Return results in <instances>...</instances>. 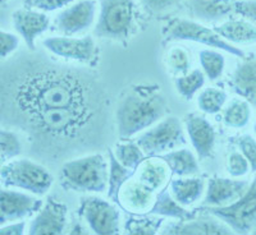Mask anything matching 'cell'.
I'll return each mask as SVG.
<instances>
[{
    "instance_id": "cell-1",
    "label": "cell",
    "mask_w": 256,
    "mask_h": 235,
    "mask_svg": "<svg viewBox=\"0 0 256 235\" xmlns=\"http://www.w3.org/2000/svg\"><path fill=\"white\" fill-rule=\"evenodd\" d=\"M2 90L4 114L49 161L91 151L108 138L110 101L88 70L34 61L20 67Z\"/></svg>"
},
{
    "instance_id": "cell-2",
    "label": "cell",
    "mask_w": 256,
    "mask_h": 235,
    "mask_svg": "<svg viewBox=\"0 0 256 235\" xmlns=\"http://www.w3.org/2000/svg\"><path fill=\"white\" fill-rule=\"evenodd\" d=\"M168 104L156 84H134L120 97L114 125L122 141L136 136L166 116Z\"/></svg>"
},
{
    "instance_id": "cell-3",
    "label": "cell",
    "mask_w": 256,
    "mask_h": 235,
    "mask_svg": "<svg viewBox=\"0 0 256 235\" xmlns=\"http://www.w3.org/2000/svg\"><path fill=\"white\" fill-rule=\"evenodd\" d=\"M109 164L102 154L84 155L63 163L60 186L81 193H102L108 188Z\"/></svg>"
},
{
    "instance_id": "cell-4",
    "label": "cell",
    "mask_w": 256,
    "mask_h": 235,
    "mask_svg": "<svg viewBox=\"0 0 256 235\" xmlns=\"http://www.w3.org/2000/svg\"><path fill=\"white\" fill-rule=\"evenodd\" d=\"M136 19L134 0H99V14L94 35L113 41H126L134 32Z\"/></svg>"
},
{
    "instance_id": "cell-5",
    "label": "cell",
    "mask_w": 256,
    "mask_h": 235,
    "mask_svg": "<svg viewBox=\"0 0 256 235\" xmlns=\"http://www.w3.org/2000/svg\"><path fill=\"white\" fill-rule=\"evenodd\" d=\"M0 183L6 188H20L35 196H44L54 178L44 165L31 159H13L0 169Z\"/></svg>"
},
{
    "instance_id": "cell-6",
    "label": "cell",
    "mask_w": 256,
    "mask_h": 235,
    "mask_svg": "<svg viewBox=\"0 0 256 235\" xmlns=\"http://www.w3.org/2000/svg\"><path fill=\"white\" fill-rule=\"evenodd\" d=\"M163 37L166 41H191L198 44L205 45L216 50H223L230 55L237 58H244L246 54L244 50L236 45L230 44L224 40L214 28H209L198 20H192L188 18H172L166 23L162 29Z\"/></svg>"
},
{
    "instance_id": "cell-7",
    "label": "cell",
    "mask_w": 256,
    "mask_h": 235,
    "mask_svg": "<svg viewBox=\"0 0 256 235\" xmlns=\"http://www.w3.org/2000/svg\"><path fill=\"white\" fill-rule=\"evenodd\" d=\"M137 145L146 156H159L187 143L184 125L176 116H164L136 137Z\"/></svg>"
},
{
    "instance_id": "cell-8",
    "label": "cell",
    "mask_w": 256,
    "mask_h": 235,
    "mask_svg": "<svg viewBox=\"0 0 256 235\" xmlns=\"http://www.w3.org/2000/svg\"><path fill=\"white\" fill-rule=\"evenodd\" d=\"M198 211L210 214L223 221L236 234H248L256 230V177L244 196L223 207L201 206Z\"/></svg>"
},
{
    "instance_id": "cell-9",
    "label": "cell",
    "mask_w": 256,
    "mask_h": 235,
    "mask_svg": "<svg viewBox=\"0 0 256 235\" xmlns=\"http://www.w3.org/2000/svg\"><path fill=\"white\" fill-rule=\"evenodd\" d=\"M191 12L201 22L244 18L256 24V0H191Z\"/></svg>"
},
{
    "instance_id": "cell-10",
    "label": "cell",
    "mask_w": 256,
    "mask_h": 235,
    "mask_svg": "<svg viewBox=\"0 0 256 235\" xmlns=\"http://www.w3.org/2000/svg\"><path fill=\"white\" fill-rule=\"evenodd\" d=\"M78 215L91 230L99 235H116L120 233V212L110 200L88 196L80 202Z\"/></svg>"
},
{
    "instance_id": "cell-11",
    "label": "cell",
    "mask_w": 256,
    "mask_h": 235,
    "mask_svg": "<svg viewBox=\"0 0 256 235\" xmlns=\"http://www.w3.org/2000/svg\"><path fill=\"white\" fill-rule=\"evenodd\" d=\"M42 45L52 55L78 63L92 64L98 56V49L92 36H52L42 40Z\"/></svg>"
},
{
    "instance_id": "cell-12",
    "label": "cell",
    "mask_w": 256,
    "mask_h": 235,
    "mask_svg": "<svg viewBox=\"0 0 256 235\" xmlns=\"http://www.w3.org/2000/svg\"><path fill=\"white\" fill-rule=\"evenodd\" d=\"M96 12L98 6L95 0H76L58 13L54 23L64 36L80 35L94 26Z\"/></svg>"
},
{
    "instance_id": "cell-13",
    "label": "cell",
    "mask_w": 256,
    "mask_h": 235,
    "mask_svg": "<svg viewBox=\"0 0 256 235\" xmlns=\"http://www.w3.org/2000/svg\"><path fill=\"white\" fill-rule=\"evenodd\" d=\"M44 201L24 192L0 188V227L35 215Z\"/></svg>"
},
{
    "instance_id": "cell-14",
    "label": "cell",
    "mask_w": 256,
    "mask_h": 235,
    "mask_svg": "<svg viewBox=\"0 0 256 235\" xmlns=\"http://www.w3.org/2000/svg\"><path fill=\"white\" fill-rule=\"evenodd\" d=\"M68 209L56 198L49 197L35 214L28 227L30 235H60L67 227Z\"/></svg>"
},
{
    "instance_id": "cell-15",
    "label": "cell",
    "mask_w": 256,
    "mask_h": 235,
    "mask_svg": "<svg viewBox=\"0 0 256 235\" xmlns=\"http://www.w3.org/2000/svg\"><path fill=\"white\" fill-rule=\"evenodd\" d=\"M248 182L234 180L230 178L212 177L208 182L205 189V197L202 201L204 206L223 207L233 204L248 191Z\"/></svg>"
},
{
    "instance_id": "cell-16",
    "label": "cell",
    "mask_w": 256,
    "mask_h": 235,
    "mask_svg": "<svg viewBox=\"0 0 256 235\" xmlns=\"http://www.w3.org/2000/svg\"><path fill=\"white\" fill-rule=\"evenodd\" d=\"M156 192L132 177L122 187L118 197V206L128 214H148L156 200Z\"/></svg>"
},
{
    "instance_id": "cell-17",
    "label": "cell",
    "mask_w": 256,
    "mask_h": 235,
    "mask_svg": "<svg viewBox=\"0 0 256 235\" xmlns=\"http://www.w3.org/2000/svg\"><path fill=\"white\" fill-rule=\"evenodd\" d=\"M12 22L17 33L24 38L31 51L36 49V38L48 31L50 26L49 15L34 9H17L12 14Z\"/></svg>"
},
{
    "instance_id": "cell-18",
    "label": "cell",
    "mask_w": 256,
    "mask_h": 235,
    "mask_svg": "<svg viewBox=\"0 0 256 235\" xmlns=\"http://www.w3.org/2000/svg\"><path fill=\"white\" fill-rule=\"evenodd\" d=\"M198 219L178 220L168 224L162 234L168 235H227L233 234V230L216 216L210 215Z\"/></svg>"
},
{
    "instance_id": "cell-19",
    "label": "cell",
    "mask_w": 256,
    "mask_h": 235,
    "mask_svg": "<svg viewBox=\"0 0 256 235\" xmlns=\"http://www.w3.org/2000/svg\"><path fill=\"white\" fill-rule=\"evenodd\" d=\"M184 127L191 145L200 159H208L214 152L216 133L212 123L198 114H188L184 119Z\"/></svg>"
},
{
    "instance_id": "cell-20",
    "label": "cell",
    "mask_w": 256,
    "mask_h": 235,
    "mask_svg": "<svg viewBox=\"0 0 256 235\" xmlns=\"http://www.w3.org/2000/svg\"><path fill=\"white\" fill-rule=\"evenodd\" d=\"M230 86L234 93L250 102L256 108V56L242 58L233 70Z\"/></svg>"
},
{
    "instance_id": "cell-21",
    "label": "cell",
    "mask_w": 256,
    "mask_h": 235,
    "mask_svg": "<svg viewBox=\"0 0 256 235\" xmlns=\"http://www.w3.org/2000/svg\"><path fill=\"white\" fill-rule=\"evenodd\" d=\"M134 177L146 187L159 193L162 189L169 186L173 175L162 157L146 156V159L134 170Z\"/></svg>"
},
{
    "instance_id": "cell-22",
    "label": "cell",
    "mask_w": 256,
    "mask_h": 235,
    "mask_svg": "<svg viewBox=\"0 0 256 235\" xmlns=\"http://www.w3.org/2000/svg\"><path fill=\"white\" fill-rule=\"evenodd\" d=\"M206 184L202 178L194 177H177L170 179L169 191L173 198L184 207H190L201 200L205 193Z\"/></svg>"
},
{
    "instance_id": "cell-23",
    "label": "cell",
    "mask_w": 256,
    "mask_h": 235,
    "mask_svg": "<svg viewBox=\"0 0 256 235\" xmlns=\"http://www.w3.org/2000/svg\"><path fill=\"white\" fill-rule=\"evenodd\" d=\"M214 29L232 45H248L256 42V24L244 18H228L214 27Z\"/></svg>"
},
{
    "instance_id": "cell-24",
    "label": "cell",
    "mask_w": 256,
    "mask_h": 235,
    "mask_svg": "<svg viewBox=\"0 0 256 235\" xmlns=\"http://www.w3.org/2000/svg\"><path fill=\"white\" fill-rule=\"evenodd\" d=\"M159 157L166 161L173 177H194L200 173L198 159L188 148H176Z\"/></svg>"
},
{
    "instance_id": "cell-25",
    "label": "cell",
    "mask_w": 256,
    "mask_h": 235,
    "mask_svg": "<svg viewBox=\"0 0 256 235\" xmlns=\"http://www.w3.org/2000/svg\"><path fill=\"white\" fill-rule=\"evenodd\" d=\"M168 187H166L158 193L154 206L148 214L162 216V218H170L174 219V220H188V219L195 218L196 210L191 212L187 210V207H184L182 205L178 204L177 201L173 198Z\"/></svg>"
},
{
    "instance_id": "cell-26",
    "label": "cell",
    "mask_w": 256,
    "mask_h": 235,
    "mask_svg": "<svg viewBox=\"0 0 256 235\" xmlns=\"http://www.w3.org/2000/svg\"><path fill=\"white\" fill-rule=\"evenodd\" d=\"M109 156V175H108V200L118 205V197L122 187L127 180L131 179L134 174V170L126 168L124 165L116 160L113 148L108 147Z\"/></svg>"
},
{
    "instance_id": "cell-27",
    "label": "cell",
    "mask_w": 256,
    "mask_h": 235,
    "mask_svg": "<svg viewBox=\"0 0 256 235\" xmlns=\"http://www.w3.org/2000/svg\"><path fill=\"white\" fill-rule=\"evenodd\" d=\"M164 218L150 214L137 215L132 214L128 215L124 221V230L127 234L131 235H155L160 232L164 224Z\"/></svg>"
},
{
    "instance_id": "cell-28",
    "label": "cell",
    "mask_w": 256,
    "mask_h": 235,
    "mask_svg": "<svg viewBox=\"0 0 256 235\" xmlns=\"http://www.w3.org/2000/svg\"><path fill=\"white\" fill-rule=\"evenodd\" d=\"M251 105L242 99H233L223 108V123L230 128H244L250 123Z\"/></svg>"
},
{
    "instance_id": "cell-29",
    "label": "cell",
    "mask_w": 256,
    "mask_h": 235,
    "mask_svg": "<svg viewBox=\"0 0 256 235\" xmlns=\"http://www.w3.org/2000/svg\"><path fill=\"white\" fill-rule=\"evenodd\" d=\"M205 81H206V76L202 72V69H191L187 72L186 74L177 77L174 81V87L177 92L180 93L184 99L192 100L194 96L204 87Z\"/></svg>"
},
{
    "instance_id": "cell-30",
    "label": "cell",
    "mask_w": 256,
    "mask_h": 235,
    "mask_svg": "<svg viewBox=\"0 0 256 235\" xmlns=\"http://www.w3.org/2000/svg\"><path fill=\"white\" fill-rule=\"evenodd\" d=\"M198 61L201 69L209 81L214 82L222 77L226 67V59L219 50L205 49L198 52Z\"/></svg>"
},
{
    "instance_id": "cell-31",
    "label": "cell",
    "mask_w": 256,
    "mask_h": 235,
    "mask_svg": "<svg viewBox=\"0 0 256 235\" xmlns=\"http://www.w3.org/2000/svg\"><path fill=\"white\" fill-rule=\"evenodd\" d=\"M114 155H116V160L120 161L122 165L126 168L131 169V170H136L137 166L142 163L146 159V155L140 148V146L137 145L136 141H130V142H118L114 146Z\"/></svg>"
},
{
    "instance_id": "cell-32",
    "label": "cell",
    "mask_w": 256,
    "mask_h": 235,
    "mask_svg": "<svg viewBox=\"0 0 256 235\" xmlns=\"http://www.w3.org/2000/svg\"><path fill=\"white\" fill-rule=\"evenodd\" d=\"M227 92L218 87H208L198 96V106L205 114H218L227 102Z\"/></svg>"
},
{
    "instance_id": "cell-33",
    "label": "cell",
    "mask_w": 256,
    "mask_h": 235,
    "mask_svg": "<svg viewBox=\"0 0 256 235\" xmlns=\"http://www.w3.org/2000/svg\"><path fill=\"white\" fill-rule=\"evenodd\" d=\"M166 63L173 74L182 76L191 70V54L184 46H172L166 51Z\"/></svg>"
},
{
    "instance_id": "cell-34",
    "label": "cell",
    "mask_w": 256,
    "mask_h": 235,
    "mask_svg": "<svg viewBox=\"0 0 256 235\" xmlns=\"http://www.w3.org/2000/svg\"><path fill=\"white\" fill-rule=\"evenodd\" d=\"M22 152V142L13 131L0 127V160L4 164L18 157Z\"/></svg>"
},
{
    "instance_id": "cell-35",
    "label": "cell",
    "mask_w": 256,
    "mask_h": 235,
    "mask_svg": "<svg viewBox=\"0 0 256 235\" xmlns=\"http://www.w3.org/2000/svg\"><path fill=\"white\" fill-rule=\"evenodd\" d=\"M227 172L232 178L244 177L250 172V164L242 152H230L227 159Z\"/></svg>"
},
{
    "instance_id": "cell-36",
    "label": "cell",
    "mask_w": 256,
    "mask_h": 235,
    "mask_svg": "<svg viewBox=\"0 0 256 235\" xmlns=\"http://www.w3.org/2000/svg\"><path fill=\"white\" fill-rule=\"evenodd\" d=\"M236 143L242 155L248 159L251 170L256 173V140H254L250 134H244L237 138Z\"/></svg>"
},
{
    "instance_id": "cell-37",
    "label": "cell",
    "mask_w": 256,
    "mask_h": 235,
    "mask_svg": "<svg viewBox=\"0 0 256 235\" xmlns=\"http://www.w3.org/2000/svg\"><path fill=\"white\" fill-rule=\"evenodd\" d=\"M20 46V37L14 33L0 29V59L8 58Z\"/></svg>"
},
{
    "instance_id": "cell-38",
    "label": "cell",
    "mask_w": 256,
    "mask_h": 235,
    "mask_svg": "<svg viewBox=\"0 0 256 235\" xmlns=\"http://www.w3.org/2000/svg\"><path fill=\"white\" fill-rule=\"evenodd\" d=\"M140 3L152 13H166L180 3V0H140Z\"/></svg>"
},
{
    "instance_id": "cell-39",
    "label": "cell",
    "mask_w": 256,
    "mask_h": 235,
    "mask_svg": "<svg viewBox=\"0 0 256 235\" xmlns=\"http://www.w3.org/2000/svg\"><path fill=\"white\" fill-rule=\"evenodd\" d=\"M76 0H31V6L36 8L41 12H54L58 9L68 6L74 3Z\"/></svg>"
},
{
    "instance_id": "cell-40",
    "label": "cell",
    "mask_w": 256,
    "mask_h": 235,
    "mask_svg": "<svg viewBox=\"0 0 256 235\" xmlns=\"http://www.w3.org/2000/svg\"><path fill=\"white\" fill-rule=\"evenodd\" d=\"M26 230V223H9L0 227V235H22Z\"/></svg>"
},
{
    "instance_id": "cell-41",
    "label": "cell",
    "mask_w": 256,
    "mask_h": 235,
    "mask_svg": "<svg viewBox=\"0 0 256 235\" xmlns=\"http://www.w3.org/2000/svg\"><path fill=\"white\" fill-rule=\"evenodd\" d=\"M254 132H255L256 134V120H255V124H254Z\"/></svg>"
},
{
    "instance_id": "cell-42",
    "label": "cell",
    "mask_w": 256,
    "mask_h": 235,
    "mask_svg": "<svg viewBox=\"0 0 256 235\" xmlns=\"http://www.w3.org/2000/svg\"><path fill=\"white\" fill-rule=\"evenodd\" d=\"M6 0H0V4H3V3H6Z\"/></svg>"
},
{
    "instance_id": "cell-43",
    "label": "cell",
    "mask_w": 256,
    "mask_h": 235,
    "mask_svg": "<svg viewBox=\"0 0 256 235\" xmlns=\"http://www.w3.org/2000/svg\"><path fill=\"white\" fill-rule=\"evenodd\" d=\"M254 234H256V230H255V232H254Z\"/></svg>"
}]
</instances>
